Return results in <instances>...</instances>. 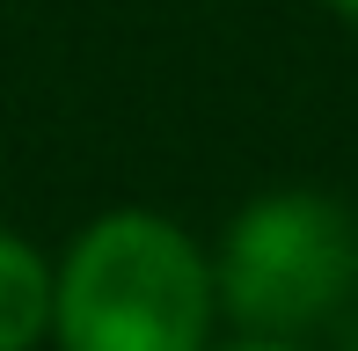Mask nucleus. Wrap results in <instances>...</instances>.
Listing matches in <instances>:
<instances>
[{"mask_svg": "<svg viewBox=\"0 0 358 351\" xmlns=\"http://www.w3.org/2000/svg\"><path fill=\"white\" fill-rule=\"evenodd\" d=\"M213 315V257L146 205L88 220L52 285L59 351H205Z\"/></svg>", "mask_w": 358, "mask_h": 351, "instance_id": "nucleus-1", "label": "nucleus"}, {"mask_svg": "<svg viewBox=\"0 0 358 351\" xmlns=\"http://www.w3.org/2000/svg\"><path fill=\"white\" fill-rule=\"evenodd\" d=\"M351 278H358V227L322 190H271L241 205L213 257L220 308L256 344H285L315 329L351 293Z\"/></svg>", "mask_w": 358, "mask_h": 351, "instance_id": "nucleus-2", "label": "nucleus"}, {"mask_svg": "<svg viewBox=\"0 0 358 351\" xmlns=\"http://www.w3.org/2000/svg\"><path fill=\"white\" fill-rule=\"evenodd\" d=\"M52 285L59 271L22 234L0 227V351H37L52 337Z\"/></svg>", "mask_w": 358, "mask_h": 351, "instance_id": "nucleus-3", "label": "nucleus"}, {"mask_svg": "<svg viewBox=\"0 0 358 351\" xmlns=\"http://www.w3.org/2000/svg\"><path fill=\"white\" fill-rule=\"evenodd\" d=\"M329 15H344V22H358V0H322Z\"/></svg>", "mask_w": 358, "mask_h": 351, "instance_id": "nucleus-4", "label": "nucleus"}, {"mask_svg": "<svg viewBox=\"0 0 358 351\" xmlns=\"http://www.w3.org/2000/svg\"><path fill=\"white\" fill-rule=\"evenodd\" d=\"M227 351H292V344H256V337H249V344H227Z\"/></svg>", "mask_w": 358, "mask_h": 351, "instance_id": "nucleus-5", "label": "nucleus"}]
</instances>
